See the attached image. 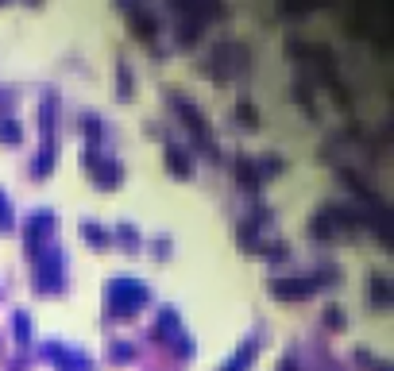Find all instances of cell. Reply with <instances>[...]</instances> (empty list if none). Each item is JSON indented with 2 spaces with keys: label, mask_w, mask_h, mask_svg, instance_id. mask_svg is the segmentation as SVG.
I'll list each match as a JSON object with an SVG mask.
<instances>
[]
</instances>
